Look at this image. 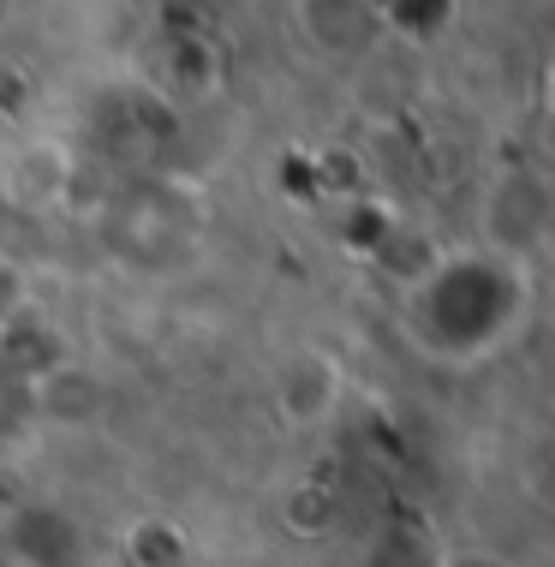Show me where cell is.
<instances>
[{"instance_id": "obj_1", "label": "cell", "mask_w": 555, "mask_h": 567, "mask_svg": "<svg viewBox=\"0 0 555 567\" xmlns=\"http://www.w3.org/2000/svg\"><path fill=\"white\" fill-rule=\"evenodd\" d=\"M292 30L317 60H364L382 42L377 0H292Z\"/></svg>"}, {"instance_id": "obj_2", "label": "cell", "mask_w": 555, "mask_h": 567, "mask_svg": "<svg viewBox=\"0 0 555 567\" xmlns=\"http://www.w3.org/2000/svg\"><path fill=\"white\" fill-rule=\"evenodd\" d=\"M341 401V371H335L329 352H292V359L275 371V412L292 424V431H311L322 424Z\"/></svg>"}, {"instance_id": "obj_3", "label": "cell", "mask_w": 555, "mask_h": 567, "mask_svg": "<svg viewBox=\"0 0 555 567\" xmlns=\"http://www.w3.org/2000/svg\"><path fill=\"white\" fill-rule=\"evenodd\" d=\"M19 311H24V275L12 264H0V329H7Z\"/></svg>"}, {"instance_id": "obj_4", "label": "cell", "mask_w": 555, "mask_h": 567, "mask_svg": "<svg viewBox=\"0 0 555 567\" xmlns=\"http://www.w3.org/2000/svg\"><path fill=\"white\" fill-rule=\"evenodd\" d=\"M442 567H520V561L496 556V549H454V556H442Z\"/></svg>"}, {"instance_id": "obj_5", "label": "cell", "mask_w": 555, "mask_h": 567, "mask_svg": "<svg viewBox=\"0 0 555 567\" xmlns=\"http://www.w3.org/2000/svg\"><path fill=\"white\" fill-rule=\"evenodd\" d=\"M12 7H19V0H0V24H7V19H12Z\"/></svg>"}]
</instances>
